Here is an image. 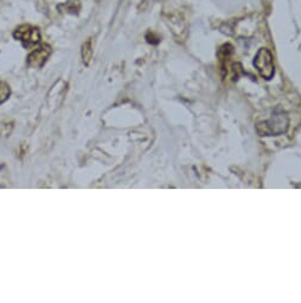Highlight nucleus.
Wrapping results in <instances>:
<instances>
[{"label":"nucleus","instance_id":"nucleus-1","mask_svg":"<svg viewBox=\"0 0 301 303\" xmlns=\"http://www.w3.org/2000/svg\"><path fill=\"white\" fill-rule=\"evenodd\" d=\"M288 127V117L286 113L275 114L268 121L257 125V131L261 136H279L286 132Z\"/></svg>","mask_w":301,"mask_h":303},{"label":"nucleus","instance_id":"nucleus-2","mask_svg":"<svg viewBox=\"0 0 301 303\" xmlns=\"http://www.w3.org/2000/svg\"><path fill=\"white\" fill-rule=\"evenodd\" d=\"M254 65L263 79L271 80L275 74L273 55L266 48H261L254 59Z\"/></svg>","mask_w":301,"mask_h":303},{"label":"nucleus","instance_id":"nucleus-3","mask_svg":"<svg viewBox=\"0 0 301 303\" xmlns=\"http://www.w3.org/2000/svg\"><path fill=\"white\" fill-rule=\"evenodd\" d=\"M13 36L16 39H19L25 47H32L41 41V32L37 28L31 27V25H22L17 28L13 32Z\"/></svg>","mask_w":301,"mask_h":303},{"label":"nucleus","instance_id":"nucleus-4","mask_svg":"<svg viewBox=\"0 0 301 303\" xmlns=\"http://www.w3.org/2000/svg\"><path fill=\"white\" fill-rule=\"evenodd\" d=\"M51 55L50 45L42 44L37 49H34L30 55L27 56V64L31 68H41L45 64L48 59Z\"/></svg>","mask_w":301,"mask_h":303},{"label":"nucleus","instance_id":"nucleus-5","mask_svg":"<svg viewBox=\"0 0 301 303\" xmlns=\"http://www.w3.org/2000/svg\"><path fill=\"white\" fill-rule=\"evenodd\" d=\"M231 54H233V47L230 44H224L220 47L219 51V61L220 64V70L222 73H226V62L230 59Z\"/></svg>","mask_w":301,"mask_h":303},{"label":"nucleus","instance_id":"nucleus-6","mask_svg":"<svg viewBox=\"0 0 301 303\" xmlns=\"http://www.w3.org/2000/svg\"><path fill=\"white\" fill-rule=\"evenodd\" d=\"M81 56L82 62L84 63V65H89L91 59H93V42H91V38H88L87 41L82 44Z\"/></svg>","mask_w":301,"mask_h":303},{"label":"nucleus","instance_id":"nucleus-7","mask_svg":"<svg viewBox=\"0 0 301 303\" xmlns=\"http://www.w3.org/2000/svg\"><path fill=\"white\" fill-rule=\"evenodd\" d=\"M63 6H64L68 12L77 13L80 11V8H81V4H80L79 0H68Z\"/></svg>","mask_w":301,"mask_h":303},{"label":"nucleus","instance_id":"nucleus-8","mask_svg":"<svg viewBox=\"0 0 301 303\" xmlns=\"http://www.w3.org/2000/svg\"><path fill=\"white\" fill-rule=\"evenodd\" d=\"M11 94V90L7 84L5 82H0V104L5 102L8 99Z\"/></svg>","mask_w":301,"mask_h":303},{"label":"nucleus","instance_id":"nucleus-9","mask_svg":"<svg viewBox=\"0 0 301 303\" xmlns=\"http://www.w3.org/2000/svg\"><path fill=\"white\" fill-rule=\"evenodd\" d=\"M146 38H147V42H148V43H152V44H157V42L154 41V39H157V41H159V37H157L156 35H154L153 32L147 33V36H146Z\"/></svg>","mask_w":301,"mask_h":303}]
</instances>
